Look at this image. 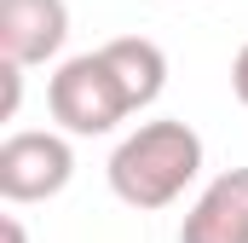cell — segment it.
I'll use <instances>...</instances> for the list:
<instances>
[{
  "label": "cell",
  "instance_id": "obj_1",
  "mask_svg": "<svg viewBox=\"0 0 248 243\" xmlns=\"http://www.w3.org/2000/svg\"><path fill=\"white\" fill-rule=\"evenodd\" d=\"M196 174H202V139L179 116L139 122L122 145L110 151V162H104L110 191L122 197L127 208H139V214H156V208L179 203Z\"/></svg>",
  "mask_w": 248,
  "mask_h": 243
},
{
  "label": "cell",
  "instance_id": "obj_2",
  "mask_svg": "<svg viewBox=\"0 0 248 243\" xmlns=\"http://www.w3.org/2000/svg\"><path fill=\"white\" fill-rule=\"evenodd\" d=\"M46 110L58 122L63 133H75V139H98V133H116L133 110H139V99H133V87H127L122 64L110 58V47H93V52H75V58H63L52 69V81H46Z\"/></svg>",
  "mask_w": 248,
  "mask_h": 243
},
{
  "label": "cell",
  "instance_id": "obj_3",
  "mask_svg": "<svg viewBox=\"0 0 248 243\" xmlns=\"http://www.w3.org/2000/svg\"><path fill=\"white\" fill-rule=\"evenodd\" d=\"M75 180V151L52 127H17L0 145V197L6 203H46Z\"/></svg>",
  "mask_w": 248,
  "mask_h": 243
},
{
  "label": "cell",
  "instance_id": "obj_4",
  "mask_svg": "<svg viewBox=\"0 0 248 243\" xmlns=\"http://www.w3.org/2000/svg\"><path fill=\"white\" fill-rule=\"evenodd\" d=\"M69 41V6L63 0H0V58L29 69L63 52Z\"/></svg>",
  "mask_w": 248,
  "mask_h": 243
},
{
  "label": "cell",
  "instance_id": "obj_5",
  "mask_svg": "<svg viewBox=\"0 0 248 243\" xmlns=\"http://www.w3.org/2000/svg\"><path fill=\"white\" fill-rule=\"evenodd\" d=\"M179 243H248V168H225L202 185Z\"/></svg>",
  "mask_w": 248,
  "mask_h": 243
},
{
  "label": "cell",
  "instance_id": "obj_6",
  "mask_svg": "<svg viewBox=\"0 0 248 243\" xmlns=\"http://www.w3.org/2000/svg\"><path fill=\"white\" fill-rule=\"evenodd\" d=\"M0 81H6V104H0V116L12 122V116H17V104H23V69L0 58Z\"/></svg>",
  "mask_w": 248,
  "mask_h": 243
},
{
  "label": "cell",
  "instance_id": "obj_7",
  "mask_svg": "<svg viewBox=\"0 0 248 243\" xmlns=\"http://www.w3.org/2000/svg\"><path fill=\"white\" fill-rule=\"evenodd\" d=\"M231 93H237V99L248 104V41H243V52L231 58Z\"/></svg>",
  "mask_w": 248,
  "mask_h": 243
},
{
  "label": "cell",
  "instance_id": "obj_8",
  "mask_svg": "<svg viewBox=\"0 0 248 243\" xmlns=\"http://www.w3.org/2000/svg\"><path fill=\"white\" fill-rule=\"evenodd\" d=\"M0 232H6V243H23V226H17V214H6V220H0Z\"/></svg>",
  "mask_w": 248,
  "mask_h": 243
}]
</instances>
